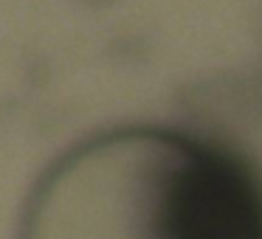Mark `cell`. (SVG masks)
<instances>
[{"label": "cell", "mask_w": 262, "mask_h": 239, "mask_svg": "<svg viewBox=\"0 0 262 239\" xmlns=\"http://www.w3.org/2000/svg\"><path fill=\"white\" fill-rule=\"evenodd\" d=\"M40 239H262L256 188L228 158L169 132H119L51 183Z\"/></svg>", "instance_id": "obj_1"}]
</instances>
